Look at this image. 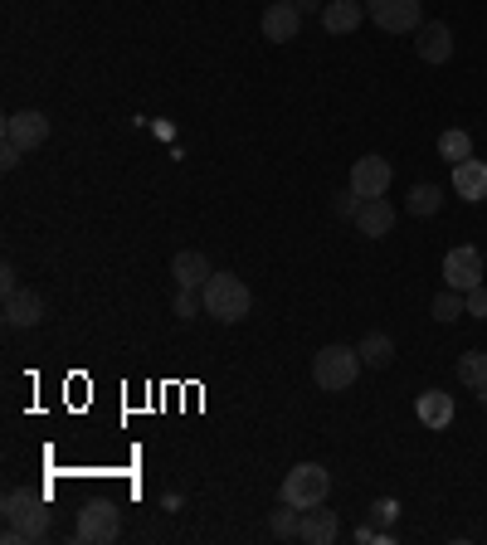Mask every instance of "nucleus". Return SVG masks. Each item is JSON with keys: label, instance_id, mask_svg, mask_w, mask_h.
<instances>
[{"label": "nucleus", "instance_id": "1", "mask_svg": "<svg viewBox=\"0 0 487 545\" xmlns=\"http://www.w3.org/2000/svg\"><path fill=\"white\" fill-rule=\"evenodd\" d=\"M200 302H205V317H215V322H244L249 317V307H254V292L244 278H234V273H210V283L200 288Z\"/></svg>", "mask_w": 487, "mask_h": 545}, {"label": "nucleus", "instance_id": "2", "mask_svg": "<svg viewBox=\"0 0 487 545\" xmlns=\"http://www.w3.org/2000/svg\"><path fill=\"white\" fill-rule=\"evenodd\" d=\"M0 516H5V526H15V531H20L30 545L44 541V536H49V526H54L49 497H44V492H25V487L5 492V507H0Z\"/></svg>", "mask_w": 487, "mask_h": 545}, {"label": "nucleus", "instance_id": "3", "mask_svg": "<svg viewBox=\"0 0 487 545\" xmlns=\"http://www.w3.org/2000/svg\"><path fill=\"white\" fill-rule=\"evenodd\" d=\"M361 351L356 346H322L317 356H312V380H317V390H351L356 385V375H361Z\"/></svg>", "mask_w": 487, "mask_h": 545}, {"label": "nucleus", "instance_id": "4", "mask_svg": "<svg viewBox=\"0 0 487 545\" xmlns=\"http://www.w3.org/2000/svg\"><path fill=\"white\" fill-rule=\"evenodd\" d=\"M327 492H332V477L322 463H298L293 473L283 477V502H293L298 511H312L327 502Z\"/></svg>", "mask_w": 487, "mask_h": 545}, {"label": "nucleus", "instance_id": "5", "mask_svg": "<svg viewBox=\"0 0 487 545\" xmlns=\"http://www.w3.org/2000/svg\"><path fill=\"white\" fill-rule=\"evenodd\" d=\"M117 531H122V516H117L113 502H88V507H78V521H74L78 545H113Z\"/></svg>", "mask_w": 487, "mask_h": 545}, {"label": "nucleus", "instance_id": "6", "mask_svg": "<svg viewBox=\"0 0 487 545\" xmlns=\"http://www.w3.org/2000/svg\"><path fill=\"white\" fill-rule=\"evenodd\" d=\"M483 273H487L483 249H473V244H458V249L444 254V283H449L453 292L478 288V283H483Z\"/></svg>", "mask_w": 487, "mask_h": 545}, {"label": "nucleus", "instance_id": "7", "mask_svg": "<svg viewBox=\"0 0 487 545\" xmlns=\"http://www.w3.org/2000/svg\"><path fill=\"white\" fill-rule=\"evenodd\" d=\"M366 15L385 35H414L424 20H419V0H366Z\"/></svg>", "mask_w": 487, "mask_h": 545}, {"label": "nucleus", "instance_id": "8", "mask_svg": "<svg viewBox=\"0 0 487 545\" xmlns=\"http://www.w3.org/2000/svg\"><path fill=\"white\" fill-rule=\"evenodd\" d=\"M395 181V171H390V161L385 156H361L356 166H351V190L361 195V200H380L385 190Z\"/></svg>", "mask_w": 487, "mask_h": 545}, {"label": "nucleus", "instance_id": "9", "mask_svg": "<svg viewBox=\"0 0 487 545\" xmlns=\"http://www.w3.org/2000/svg\"><path fill=\"white\" fill-rule=\"evenodd\" d=\"M5 142H15L20 151H35V146L49 142V117L35 108H25V112H10L5 117Z\"/></svg>", "mask_w": 487, "mask_h": 545}, {"label": "nucleus", "instance_id": "10", "mask_svg": "<svg viewBox=\"0 0 487 545\" xmlns=\"http://www.w3.org/2000/svg\"><path fill=\"white\" fill-rule=\"evenodd\" d=\"M414 54L424 59V64H449L453 59V30L444 20H424L419 30H414Z\"/></svg>", "mask_w": 487, "mask_h": 545}, {"label": "nucleus", "instance_id": "11", "mask_svg": "<svg viewBox=\"0 0 487 545\" xmlns=\"http://www.w3.org/2000/svg\"><path fill=\"white\" fill-rule=\"evenodd\" d=\"M302 35V10L293 0H273L268 10H263V39H273V44H288V39Z\"/></svg>", "mask_w": 487, "mask_h": 545}, {"label": "nucleus", "instance_id": "12", "mask_svg": "<svg viewBox=\"0 0 487 545\" xmlns=\"http://www.w3.org/2000/svg\"><path fill=\"white\" fill-rule=\"evenodd\" d=\"M453 190H458V200L483 205L487 200V161H478V156L458 161V166H453Z\"/></svg>", "mask_w": 487, "mask_h": 545}, {"label": "nucleus", "instance_id": "13", "mask_svg": "<svg viewBox=\"0 0 487 545\" xmlns=\"http://www.w3.org/2000/svg\"><path fill=\"white\" fill-rule=\"evenodd\" d=\"M414 414H419L424 429H449L453 414H458V404H453L449 390H424V395L414 400Z\"/></svg>", "mask_w": 487, "mask_h": 545}, {"label": "nucleus", "instance_id": "14", "mask_svg": "<svg viewBox=\"0 0 487 545\" xmlns=\"http://www.w3.org/2000/svg\"><path fill=\"white\" fill-rule=\"evenodd\" d=\"M0 317H5V327H39V322H44V297H39V292H30V288L10 292Z\"/></svg>", "mask_w": 487, "mask_h": 545}, {"label": "nucleus", "instance_id": "15", "mask_svg": "<svg viewBox=\"0 0 487 545\" xmlns=\"http://www.w3.org/2000/svg\"><path fill=\"white\" fill-rule=\"evenodd\" d=\"M337 536H341V521H337V511H332V507L302 511V531H298L302 545H332Z\"/></svg>", "mask_w": 487, "mask_h": 545}, {"label": "nucleus", "instance_id": "16", "mask_svg": "<svg viewBox=\"0 0 487 545\" xmlns=\"http://www.w3.org/2000/svg\"><path fill=\"white\" fill-rule=\"evenodd\" d=\"M356 229L366 234V239H385L390 229H395V205L380 195V200H361V210H356Z\"/></svg>", "mask_w": 487, "mask_h": 545}, {"label": "nucleus", "instance_id": "17", "mask_svg": "<svg viewBox=\"0 0 487 545\" xmlns=\"http://www.w3.org/2000/svg\"><path fill=\"white\" fill-rule=\"evenodd\" d=\"M171 273H176V288H190V292H200L205 283H210V258L200 254V249H186V254H176L171 258Z\"/></svg>", "mask_w": 487, "mask_h": 545}, {"label": "nucleus", "instance_id": "18", "mask_svg": "<svg viewBox=\"0 0 487 545\" xmlns=\"http://www.w3.org/2000/svg\"><path fill=\"white\" fill-rule=\"evenodd\" d=\"M361 20H366V0H327V5H322L327 35H351Z\"/></svg>", "mask_w": 487, "mask_h": 545}, {"label": "nucleus", "instance_id": "19", "mask_svg": "<svg viewBox=\"0 0 487 545\" xmlns=\"http://www.w3.org/2000/svg\"><path fill=\"white\" fill-rule=\"evenodd\" d=\"M356 351H361V361L375 365V370H385V365L395 361V341H390L385 331H371V336H366V341H361Z\"/></svg>", "mask_w": 487, "mask_h": 545}, {"label": "nucleus", "instance_id": "20", "mask_svg": "<svg viewBox=\"0 0 487 545\" xmlns=\"http://www.w3.org/2000/svg\"><path fill=\"white\" fill-rule=\"evenodd\" d=\"M302 531V511L293 507V502H283V507L268 516V536H278V541H298Z\"/></svg>", "mask_w": 487, "mask_h": 545}, {"label": "nucleus", "instance_id": "21", "mask_svg": "<svg viewBox=\"0 0 487 545\" xmlns=\"http://www.w3.org/2000/svg\"><path fill=\"white\" fill-rule=\"evenodd\" d=\"M458 380L468 385V390H487V351H468L463 361H458Z\"/></svg>", "mask_w": 487, "mask_h": 545}, {"label": "nucleus", "instance_id": "22", "mask_svg": "<svg viewBox=\"0 0 487 545\" xmlns=\"http://www.w3.org/2000/svg\"><path fill=\"white\" fill-rule=\"evenodd\" d=\"M439 156H449L453 166H458V161H468V156H473V137H468L463 127H449V132L439 137Z\"/></svg>", "mask_w": 487, "mask_h": 545}, {"label": "nucleus", "instance_id": "23", "mask_svg": "<svg viewBox=\"0 0 487 545\" xmlns=\"http://www.w3.org/2000/svg\"><path fill=\"white\" fill-rule=\"evenodd\" d=\"M439 205H444L439 185H414L410 190V215H439Z\"/></svg>", "mask_w": 487, "mask_h": 545}, {"label": "nucleus", "instance_id": "24", "mask_svg": "<svg viewBox=\"0 0 487 545\" xmlns=\"http://www.w3.org/2000/svg\"><path fill=\"white\" fill-rule=\"evenodd\" d=\"M429 312H434V322H458V312H468V302H463V292L449 288L429 302Z\"/></svg>", "mask_w": 487, "mask_h": 545}, {"label": "nucleus", "instance_id": "25", "mask_svg": "<svg viewBox=\"0 0 487 545\" xmlns=\"http://www.w3.org/2000/svg\"><path fill=\"white\" fill-rule=\"evenodd\" d=\"M171 312H176L181 322H190V317H200V312H205V302H200V292L181 288V292H176V302H171Z\"/></svg>", "mask_w": 487, "mask_h": 545}, {"label": "nucleus", "instance_id": "26", "mask_svg": "<svg viewBox=\"0 0 487 545\" xmlns=\"http://www.w3.org/2000/svg\"><path fill=\"white\" fill-rule=\"evenodd\" d=\"M463 302H468V317H478V322H483V317H487V288H483V283H478V288H468V292H463Z\"/></svg>", "mask_w": 487, "mask_h": 545}, {"label": "nucleus", "instance_id": "27", "mask_svg": "<svg viewBox=\"0 0 487 545\" xmlns=\"http://www.w3.org/2000/svg\"><path fill=\"white\" fill-rule=\"evenodd\" d=\"M332 210H337L341 219H356V210H361V195H356V190H346V195H337V200H332Z\"/></svg>", "mask_w": 487, "mask_h": 545}, {"label": "nucleus", "instance_id": "28", "mask_svg": "<svg viewBox=\"0 0 487 545\" xmlns=\"http://www.w3.org/2000/svg\"><path fill=\"white\" fill-rule=\"evenodd\" d=\"M0 292H20V278H15V263H0Z\"/></svg>", "mask_w": 487, "mask_h": 545}, {"label": "nucleus", "instance_id": "29", "mask_svg": "<svg viewBox=\"0 0 487 545\" xmlns=\"http://www.w3.org/2000/svg\"><path fill=\"white\" fill-rule=\"evenodd\" d=\"M20 156H25V151H20L15 142H5V146H0V166H5V171H15V166H20Z\"/></svg>", "mask_w": 487, "mask_h": 545}, {"label": "nucleus", "instance_id": "30", "mask_svg": "<svg viewBox=\"0 0 487 545\" xmlns=\"http://www.w3.org/2000/svg\"><path fill=\"white\" fill-rule=\"evenodd\" d=\"M293 5H298L302 15H307V10H317V0H293Z\"/></svg>", "mask_w": 487, "mask_h": 545}, {"label": "nucleus", "instance_id": "31", "mask_svg": "<svg viewBox=\"0 0 487 545\" xmlns=\"http://www.w3.org/2000/svg\"><path fill=\"white\" fill-rule=\"evenodd\" d=\"M483 404H487V390H483Z\"/></svg>", "mask_w": 487, "mask_h": 545}, {"label": "nucleus", "instance_id": "32", "mask_svg": "<svg viewBox=\"0 0 487 545\" xmlns=\"http://www.w3.org/2000/svg\"><path fill=\"white\" fill-rule=\"evenodd\" d=\"M483 263H487V249H483Z\"/></svg>", "mask_w": 487, "mask_h": 545}]
</instances>
